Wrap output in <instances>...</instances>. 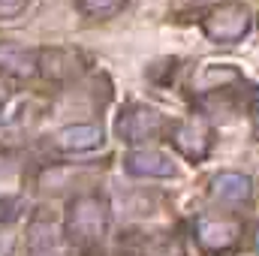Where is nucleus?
<instances>
[{
  "instance_id": "1",
  "label": "nucleus",
  "mask_w": 259,
  "mask_h": 256,
  "mask_svg": "<svg viewBox=\"0 0 259 256\" xmlns=\"http://www.w3.org/2000/svg\"><path fill=\"white\" fill-rule=\"evenodd\" d=\"M202 30H205V36L214 39V42H238V39H244L247 30H250V9H247L244 3H235V0L220 3V6H214V9L205 15Z\"/></svg>"
},
{
  "instance_id": "2",
  "label": "nucleus",
  "mask_w": 259,
  "mask_h": 256,
  "mask_svg": "<svg viewBox=\"0 0 259 256\" xmlns=\"http://www.w3.org/2000/svg\"><path fill=\"white\" fill-rule=\"evenodd\" d=\"M66 229L81 244L103 238V232H106V202L100 196H94V193L72 199L69 217H66Z\"/></svg>"
},
{
  "instance_id": "3",
  "label": "nucleus",
  "mask_w": 259,
  "mask_h": 256,
  "mask_svg": "<svg viewBox=\"0 0 259 256\" xmlns=\"http://www.w3.org/2000/svg\"><path fill=\"white\" fill-rule=\"evenodd\" d=\"M238 238H241V223L232 217H199L196 220V241L211 253L232 250Z\"/></svg>"
},
{
  "instance_id": "4",
  "label": "nucleus",
  "mask_w": 259,
  "mask_h": 256,
  "mask_svg": "<svg viewBox=\"0 0 259 256\" xmlns=\"http://www.w3.org/2000/svg\"><path fill=\"white\" fill-rule=\"evenodd\" d=\"M211 142H214V133H211V124L205 118H187V121L175 124V130H172V145L187 160H202L211 151Z\"/></svg>"
},
{
  "instance_id": "5",
  "label": "nucleus",
  "mask_w": 259,
  "mask_h": 256,
  "mask_svg": "<svg viewBox=\"0 0 259 256\" xmlns=\"http://www.w3.org/2000/svg\"><path fill=\"white\" fill-rule=\"evenodd\" d=\"M163 115L157 109H148V106H130L127 112H121V121H118V136L130 142V145H139L151 136H157L163 130Z\"/></svg>"
},
{
  "instance_id": "6",
  "label": "nucleus",
  "mask_w": 259,
  "mask_h": 256,
  "mask_svg": "<svg viewBox=\"0 0 259 256\" xmlns=\"http://www.w3.org/2000/svg\"><path fill=\"white\" fill-rule=\"evenodd\" d=\"M124 169L136 178H169V175H175V163L160 151H133L124 157Z\"/></svg>"
},
{
  "instance_id": "7",
  "label": "nucleus",
  "mask_w": 259,
  "mask_h": 256,
  "mask_svg": "<svg viewBox=\"0 0 259 256\" xmlns=\"http://www.w3.org/2000/svg\"><path fill=\"white\" fill-rule=\"evenodd\" d=\"M39 66V52L18 46V42H0V69L9 75H33Z\"/></svg>"
},
{
  "instance_id": "8",
  "label": "nucleus",
  "mask_w": 259,
  "mask_h": 256,
  "mask_svg": "<svg viewBox=\"0 0 259 256\" xmlns=\"http://www.w3.org/2000/svg\"><path fill=\"white\" fill-rule=\"evenodd\" d=\"M55 145L61 151H91V148L103 145V127H97V124H69V127L58 130Z\"/></svg>"
},
{
  "instance_id": "9",
  "label": "nucleus",
  "mask_w": 259,
  "mask_h": 256,
  "mask_svg": "<svg viewBox=\"0 0 259 256\" xmlns=\"http://www.w3.org/2000/svg\"><path fill=\"white\" fill-rule=\"evenodd\" d=\"M124 253L127 256H178V247L172 244L169 235H145V232H136L127 244L121 241Z\"/></svg>"
},
{
  "instance_id": "10",
  "label": "nucleus",
  "mask_w": 259,
  "mask_h": 256,
  "mask_svg": "<svg viewBox=\"0 0 259 256\" xmlns=\"http://www.w3.org/2000/svg\"><path fill=\"white\" fill-rule=\"evenodd\" d=\"M211 193L220 202H244L250 196V178L241 172H220L211 181Z\"/></svg>"
},
{
  "instance_id": "11",
  "label": "nucleus",
  "mask_w": 259,
  "mask_h": 256,
  "mask_svg": "<svg viewBox=\"0 0 259 256\" xmlns=\"http://www.w3.org/2000/svg\"><path fill=\"white\" fill-rule=\"evenodd\" d=\"M39 66L49 78H69V75L78 72V55L66 52V49H52V52H42Z\"/></svg>"
},
{
  "instance_id": "12",
  "label": "nucleus",
  "mask_w": 259,
  "mask_h": 256,
  "mask_svg": "<svg viewBox=\"0 0 259 256\" xmlns=\"http://www.w3.org/2000/svg\"><path fill=\"white\" fill-rule=\"evenodd\" d=\"M27 244H30V253L33 256H61V250H58V238H55V229H52L49 223H36V226L30 229Z\"/></svg>"
},
{
  "instance_id": "13",
  "label": "nucleus",
  "mask_w": 259,
  "mask_h": 256,
  "mask_svg": "<svg viewBox=\"0 0 259 256\" xmlns=\"http://www.w3.org/2000/svg\"><path fill=\"white\" fill-rule=\"evenodd\" d=\"M235 78H238V72H235L232 66H223V69H217V66H202V72L193 78V88H202V91H217L220 84L235 81Z\"/></svg>"
},
{
  "instance_id": "14",
  "label": "nucleus",
  "mask_w": 259,
  "mask_h": 256,
  "mask_svg": "<svg viewBox=\"0 0 259 256\" xmlns=\"http://www.w3.org/2000/svg\"><path fill=\"white\" fill-rule=\"evenodd\" d=\"M78 9L84 15H97V18H106V15H115L124 9V0H78Z\"/></svg>"
},
{
  "instance_id": "15",
  "label": "nucleus",
  "mask_w": 259,
  "mask_h": 256,
  "mask_svg": "<svg viewBox=\"0 0 259 256\" xmlns=\"http://www.w3.org/2000/svg\"><path fill=\"white\" fill-rule=\"evenodd\" d=\"M21 208H24V199L18 196H3L0 199V223H12L21 217Z\"/></svg>"
},
{
  "instance_id": "16",
  "label": "nucleus",
  "mask_w": 259,
  "mask_h": 256,
  "mask_svg": "<svg viewBox=\"0 0 259 256\" xmlns=\"http://www.w3.org/2000/svg\"><path fill=\"white\" fill-rule=\"evenodd\" d=\"M24 9H27V0H0V21L18 18Z\"/></svg>"
},
{
  "instance_id": "17",
  "label": "nucleus",
  "mask_w": 259,
  "mask_h": 256,
  "mask_svg": "<svg viewBox=\"0 0 259 256\" xmlns=\"http://www.w3.org/2000/svg\"><path fill=\"white\" fill-rule=\"evenodd\" d=\"M0 121H3V106H0Z\"/></svg>"
},
{
  "instance_id": "18",
  "label": "nucleus",
  "mask_w": 259,
  "mask_h": 256,
  "mask_svg": "<svg viewBox=\"0 0 259 256\" xmlns=\"http://www.w3.org/2000/svg\"><path fill=\"white\" fill-rule=\"evenodd\" d=\"M256 247H259V232H256Z\"/></svg>"
}]
</instances>
